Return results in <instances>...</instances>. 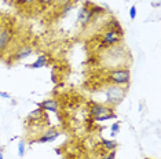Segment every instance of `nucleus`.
<instances>
[{"label": "nucleus", "instance_id": "obj_16", "mask_svg": "<svg viewBox=\"0 0 161 159\" xmlns=\"http://www.w3.org/2000/svg\"><path fill=\"white\" fill-rule=\"evenodd\" d=\"M35 2H37V0H17V3L21 6H31V4H33Z\"/></svg>", "mask_w": 161, "mask_h": 159}, {"label": "nucleus", "instance_id": "obj_2", "mask_svg": "<svg viewBox=\"0 0 161 159\" xmlns=\"http://www.w3.org/2000/svg\"><path fill=\"white\" fill-rule=\"evenodd\" d=\"M108 81L119 86H128L131 81V70L128 67H116L108 71Z\"/></svg>", "mask_w": 161, "mask_h": 159}, {"label": "nucleus", "instance_id": "obj_14", "mask_svg": "<svg viewBox=\"0 0 161 159\" xmlns=\"http://www.w3.org/2000/svg\"><path fill=\"white\" fill-rule=\"evenodd\" d=\"M120 132V122H116V124H112V136L114 137L119 135Z\"/></svg>", "mask_w": 161, "mask_h": 159}, {"label": "nucleus", "instance_id": "obj_9", "mask_svg": "<svg viewBox=\"0 0 161 159\" xmlns=\"http://www.w3.org/2000/svg\"><path fill=\"white\" fill-rule=\"evenodd\" d=\"M33 54V49H32V47L31 45H22L19 49L17 51L15 54V59L17 60H22V59H26V58H29Z\"/></svg>", "mask_w": 161, "mask_h": 159}, {"label": "nucleus", "instance_id": "obj_15", "mask_svg": "<svg viewBox=\"0 0 161 159\" xmlns=\"http://www.w3.org/2000/svg\"><path fill=\"white\" fill-rule=\"evenodd\" d=\"M24 155H25V143L19 141V144H18V156L22 158Z\"/></svg>", "mask_w": 161, "mask_h": 159}, {"label": "nucleus", "instance_id": "obj_21", "mask_svg": "<svg viewBox=\"0 0 161 159\" xmlns=\"http://www.w3.org/2000/svg\"><path fill=\"white\" fill-rule=\"evenodd\" d=\"M51 81H53V82H57V81H58V80H57V74H55V73L51 74Z\"/></svg>", "mask_w": 161, "mask_h": 159}, {"label": "nucleus", "instance_id": "obj_17", "mask_svg": "<svg viewBox=\"0 0 161 159\" xmlns=\"http://www.w3.org/2000/svg\"><path fill=\"white\" fill-rule=\"evenodd\" d=\"M130 18L131 19H135V18H136V7L135 6H132L130 8Z\"/></svg>", "mask_w": 161, "mask_h": 159}, {"label": "nucleus", "instance_id": "obj_13", "mask_svg": "<svg viewBox=\"0 0 161 159\" xmlns=\"http://www.w3.org/2000/svg\"><path fill=\"white\" fill-rule=\"evenodd\" d=\"M117 115L114 114V111L113 113H108V114H103L101 115V117H97V118H92L95 122H102V121H109V119H116Z\"/></svg>", "mask_w": 161, "mask_h": 159}, {"label": "nucleus", "instance_id": "obj_6", "mask_svg": "<svg viewBox=\"0 0 161 159\" xmlns=\"http://www.w3.org/2000/svg\"><path fill=\"white\" fill-rule=\"evenodd\" d=\"M59 135H61L59 131H57V129H54V128H50L48 131H46L36 140V143H53L59 137Z\"/></svg>", "mask_w": 161, "mask_h": 159}, {"label": "nucleus", "instance_id": "obj_20", "mask_svg": "<svg viewBox=\"0 0 161 159\" xmlns=\"http://www.w3.org/2000/svg\"><path fill=\"white\" fill-rule=\"evenodd\" d=\"M0 96H2L3 99H11V95H10V93H6V92H0Z\"/></svg>", "mask_w": 161, "mask_h": 159}, {"label": "nucleus", "instance_id": "obj_10", "mask_svg": "<svg viewBox=\"0 0 161 159\" xmlns=\"http://www.w3.org/2000/svg\"><path fill=\"white\" fill-rule=\"evenodd\" d=\"M46 64H47V56L46 55H40V56H37V59H36L32 64H29L28 67H31V69H42V67H44Z\"/></svg>", "mask_w": 161, "mask_h": 159}, {"label": "nucleus", "instance_id": "obj_5", "mask_svg": "<svg viewBox=\"0 0 161 159\" xmlns=\"http://www.w3.org/2000/svg\"><path fill=\"white\" fill-rule=\"evenodd\" d=\"M108 113H113V107L108 106V104H102V103H94L90 110V115L92 118L101 117V115L108 114Z\"/></svg>", "mask_w": 161, "mask_h": 159}, {"label": "nucleus", "instance_id": "obj_1", "mask_svg": "<svg viewBox=\"0 0 161 159\" xmlns=\"http://www.w3.org/2000/svg\"><path fill=\"white\" fill-rule=\"evenodd\" d=\"M103 93L106 97V104L114 108L123 102L127 93V86H119L114 84H109L103 88Z\"/></svg>", "mask_w": 161, "mask_h": 159}, {"label": "nucleus", "instance_id": "obj_7", "mask_svg": "<svg viewBox=\"0 0 161 159\" xmlns=\"http://www.w3.org/2000/svg\"><path fill=\"white\" fill-rule=\"evenodd\" d=\"M13 38V33L8 29H0V52H3L10 45Z\"/></svg>", "mask_w": 161, "mask_h": 159}, {"label": "nucleus", "instance_id": "obj_12", "mask_svg": "<svg viewBox=\"0 0 161 159\" xmlns=\"http://www.w3.org/2000/svg\"><path fill=\"white\" fill-rule=\"evenodd\" d=\"M102 146H103L108 151H114L117 147H119V143L113 141V140H106V139H102Z\"/></svg>", "mask_w": 161, "mask_h": 159}, {"label": "nucleus", "instance_id": "obj_22", "mask_svg": "<svg viewBox=\"0 0 161 159\" xmlns=\"http://www.w3.org/2000/svg\"><path fill=\"white\" fill-rule=\"evenodd\" d=\"M0 159H3V154H2V151H0Z\"/></svg>", "mask_w": 161, "mask_h": 159}, {"label": "nucleus", "instance_id": "obj_3", "mask_svg": "<svg viewBox=\"0 0 161 159\" xmlns=\"http://www.w3.org/2000/svg\"><path fill=\"white\" fill-rule=\"evenodd\" d=\"M123 32L119 30H105L102 34V43H101V48L102 49H108L110 47L119 44L123 41Z\"/></svg>", "mask_w": 161, "mask_h": 159}, {"label": "nucleus", "instance_id": "obj_18", "mask_svg": "<svg viewBox=\"0 0 161 159\" xmlns=\"http://www.w3.org/2000/svg\"><path fill=\"white\" fill-rule=\"evenodd\" d=\"M37 2L40 3V4H46V6H50V4H53L55 0H37Z\"/></svg>", "mask_w": 161, "mask_h": 159}, {"label": "nucleus", "instance_id": "obj_4", "mask_svg": "<svg viewBox=\"0 0 161 159\" xmlns=\"http://www.w3.org/2000/svg\"><path fill=\"white\" fill-rule=\"evenodd\" d=\"M92 17H94V13H92V10H91V2H86V4H84L79 11L77 21L81 22L83 26H86V25L91 21Z\"/></svg>", "mask_w": 161, "mask_h": 159}, {"label": "nucleus", "instance_id": "obj_11", "mask_svg": "<svg viewBox=\"0 0 161 159\" xmlns=\"http://www.w3.org/2000/svg\"><path fill=\"white\" fill-rule=\"evenodd\" d=\"M105 30H119V32H123L121 26H120V22L117 19H110L109 22H106V26H105Z\"/></svg>", "mask_w": 161, "mask_h": 159}, {"label": "nucleus", "instance_id": "obj_19", "mask_svg": "<svg viewBox=\"0 0 161 159\" xmlns=\"http://www.w3.org/2000/svg\"><path fill=\"white\" fill-rule=\"evenodd\" d=\"M103 159H116V150L114 151H110V154H108Z\"/></svg>", "mask_w": 161, "mask_h": 159}, {"label": "nucleus", "instance_id": "obj_8", "mask_svg": "<svg viewBox=\"0 0 161 159\" xmlns=\"http://www.w3.org/2000/svg\"><path fill=\"white\" fill-rule=\"evenodd\" d=\"M37 106L44 111H50V113H57L58 111V102L55 99H47L44 102H40Z\"/></svg>", "mask_w": 161, "mask_h": 159}]
</instances>
